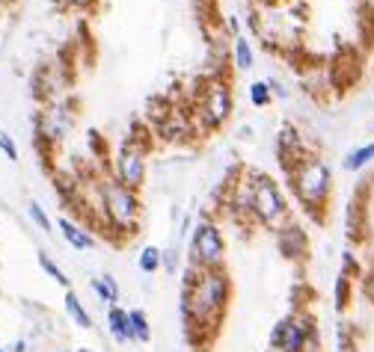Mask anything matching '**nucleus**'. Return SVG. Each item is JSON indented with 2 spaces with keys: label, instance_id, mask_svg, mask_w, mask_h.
Instances as JSON below:
<instances>
[{
  "label": "nucleus",
  "instance_id": "nucleus-1",
  "mask_svg": "<svg viewBox=\"0 0 374 352\" xmlns=\"http://www.w3.org/2000/svg\"><path fill=\"white\" fill-rule=\"evenodd\" d=\"M232 296V278L226 269H199L190 278H184L182 293V311L187 323V338L193 347H202L214 331L220 329L229 308Z\"/></svg>",
  "mask_w": 374,
  "mask_h": 352
},
{
  "label": "nucleus",
  "instance_id": "nucleus-2",
  "mask_svg": "<svg viewBox=\"0 0 374 352\" xmlns=\"http://www.w3.org/2000/svg\"><path fill=\"white\" fill-rule=\"evenodd\" d=\"M244 211L273 234L288 222V204L279 193V184L264 172H249L244 184Z\"/></svg>",
  "mask_w": 374,
  "mask_h": 352
},
{
  "label": "nucleus",
  "instance_id": "nucleus-3",
  "mask_svg": "<svg viewBox=\"0 0 374 352\" xmlns=\"http://www.w3.org/2000/svg\"><path fill=\"white\" fill-rule=\"evenodd\" d=\"M288 184L294 189V195L300 198V204L312 213H321L329 202V193H333V172L321 157L306 154L300 163H294L288 172Z\"/></svg>",
  "mask_w": 374,
  "mask_h": 352
},
{
  "label": "nucleus",
  "instance_id": "nucleus-4",
  "mask_svg": "<svg viewBox=\"0 0 374 352\" xmlns=\"http://www.w3.org/2000/svg\"><path fill=\"white\" fill-rule=\"evenodd\" d=\"M98 198H101V211L113 228L131 234L140 222V198L134 189L119 184L113 175L98 180Z\"/></svg>",
  "mask_w": 374,
  "mask_h": 352
},
{
  "label": "nucleus",
  "instance_id": "nucleus-5",
  "mask_svg": "<svg viewBox=\"0 0 374 352\" xmlns=\"http://www.w3.org/2000/svg\"><path fill=\"white\" fill-rule=\"evenodd\" d=\"M223 255H226V240H223V231L217 222L211 219H202L199 225L193 228V237H190V269H220L223 267Z\"/></svg>",
  "mask_w": 374,
  "mask_h": 352
},
{
  "label": "nucleus",
  "instance_id": "nucleus-6",
  "mask_svg": "<svg viewBox=\"0 0 374 352\" xmlns=\"http://www.w3.org/2000/svg\"><path fill=\"white\" fill-rule=\"evenodd\" d=\"M113 178L128 189H134V193H137L142 187V180H146V148H142L134 137H125L119 142V148H116Z\"/></svg>",
  "mask_w": 374,
  "mask_h": 352
},
{
  "label": "nucleus",
  "instance_id": "nucleus-7",
  "mask_svg": "<svg viewBox=\"0 0 374 352\" xmlns=\"http://www.w3.org/2000/svg\"><path fill=\"white\" fill-rule=\"evenodd\" d=\"M199 116L205 119L208 128H220L232 116V89L223 83V80H208V83H205L202 101H199Z\"/></svg>",
  "mask_w": 374,
  "mask_h": 352
},
{
  "label": "nucleus",
  "instance_id": "nucleus-8",
  "mask_svg": "<svg viewBox=\"0 0 374 352\" xmlns=\"http://www.w3.org/2000/svg\"><path fill=\"white\" fill-rule=\"evenodd\" d=\"M276 246H279V255L285 260H294V264H297L309 252V237L297 222H285L282 228L276 231Z\"/></svg>",
  "mask_w": 374,
  "mask_h": 352
},
{
  "label": "nucleus",
  "instance_id": "nucleus-9",
  "mask_svg": "<svg viewBox=\"0 0 374 352\" xmlns=\"http://www.w3.org/2000/svg\"><path fill=\"white\" fill-rule=\"evenodd\" d=\"M312 331H315V326H312V320L306 317V314H288V317H285L282 344H279L276 352H303Z\"/></svg>",
  "mask_w": 374,
  "mask_h": 352
},
{
  "label": "nucleus",
  "instance_id": "nucleus-10",
  "mask_svg": "<svg viewBox=\"0 0 374 352\" xmlns=\"http://www.w3.org/2000/svg\"><path fill=\"white\" fill-rule=\"evenodd\" d=\"M57 228L62 231V240L68 243L71 249H77V252H86V249H95V234L92 231H86V228H80L77 222H71V219H57Z\"/></svg>",
  "mask_w": 374,
  "mask_h": 352
},
{
  "label": "nucleus",
  "instance_id": "nucleus-11",
  "mask_svg": "<svg viewBox=\"0 0 374 352\" xmlns=\"http://www.w3.org/2000/svg\"><path fill=\"white\" fill-rule=\"evenodd\" d=\"M107 329H110V335L119 340V344H131L128 311L119 308V305H110V308H107Z\"/></svg>",
  "mask_w": 374,
  "mask_h": 352
},
{
  "label": "nucleus",
  "instance_id": "nucleus-12",
  "mask_svg": "<svg viewBox=\"0 0 374 352\" xmlns=\"http://www.w3.org/2000/svg\"><path fill=\"white\" fill-rule=\"evenodd\" d=\"M66 314H68V320L75 323L77 329H92V317H89V311L84 308V302H80V296L75 290H66Z\"/></svg>",
  "mask_w": 374,
  "mask_h": 352
},
{
  "label": "nucleus",
  "instance_id": "nucleus-13",
  "mask_svg": "<svg viewBox=\"0 0 374 352\" xmlns=\"http://www.w3.org/2000/svg\"><path fill=\"white\" fill-rule=\"evenodd\" d=\"M128 326H131V340L134 344H149L151 340V326H149V317L142 308H134L128 311Z\"/></svg>",
  "mask_w": 374,
  "mask_h": 352
},
{
  "label": "nucleus",
  "instance_id": "nucleus-14",
  "mask_svg": "<svg viewBox=\"0 0 374 352\" xmlns=\"http://www.w3.org/2000/svg\"><path fill=\"white\" fill-rule=\"evenodd\" d=\"M253 48H249V42L244 36H235V42H232V62H235L238 71H249L253 68Z\"/></svg>",
  "mask_w": 374,
  "mask_h": 352
},
{
  "label": "nucleus",
  "instance_id": "nucleus-15",
  "mask_svg": "<svg viewBox=\"0 0 374 352\" xmlns=\"http://www.w3.org/2000/svg\"><path fill=\"white\" fill-rule=\"evenodd\" d=\"M160 264H164V252H160L158 246H142L140 249V255H137V267H140V273H158Z\"/></svg>",
  "mask_w": 374,
  "mask_h": 352
},
{
  "label": "nucleus",
  "instance_id": "nucleus-16",
  "mask_svg": "<svg viewBox=\"0 0 374 352\" xmlns=\"http://www.w3.org/2000/svg\"><path fill=\"white\" fill-rule=\"evenodd\" d=\"M374 160V142H369V146H360V148H353L351 154L345 157V169L347 172H360V169H365Z\"/></svg>",
  "mask_w": 374,
  "mask_h": 352
},
{
  "label": "nucleus",
  "instance_id": "nucleus-17",
  "mask_svg": "<svg viewBox=\"0 0 374 352\" xmlns=\"http://www.w3.org/2000/svg\"><path fill=\"white\" fill-rule=\"evenodd\" d=\"M351 282H353V278H347L345 273H338V278H336V287H333L336 311H345L347 305H351Z\"/></svg>",
  "mask_w": 374,
  "mask_h": 352
},
{
  "label": "nucleus",
  "instance_id": "nucleus-18",
  "mask_svg": "<svg viewBox=\"0 0 374 352\" xmlns=\"http://www.w3.org/2000/svg\"><path fill=\"white\" fill-rule=\"evenodd\" d=\"M39 267H42L45 273H48L60 287H66V290H71V282L66 278V273H62V269L57 267V260H53L51 255H45V252H39Z\"/></svg>",
  "mask_w": 374,
  "mask_h": 352
},
{
  "label": "nucleus",
  "instance_id": "nucleus-19",
  "mask_svg": "<svg viewBox=\"0 0 374 352\" xmlns=\"http://www.w3.org/2000/svg\"><path fill=\"white\" fill-rule=\"evenodd\" d=\"M249 101H253L255 107H267L271 104V83H255L249 86Z\"/></svg>",
  "mask_w": 374,
  "mask_h": 352
},
{
  "label": "nucleus",
  "instance_id": "nucleus-20",
  "mask_svg": "<svg viewBox=\"0 0 374 352\" xmlns=\"http://www.w3.org/2000/svg\"><path fill=\"white\" fill-rule=\"evenodd\" d=\"M27 213H30V219L39 225L45 234H51V219H48V213H45V207H42L39 202H30V204H27Z\"/></svg>",
  "mask_w": 374,
  "mask_h": 352
},
{
  "label": "nucleus",
  "instance_id": "nucleus-21",
  "mask_svg": "<svg viewBox=\"0 0 374 352\" xmlns=\"http://www.w3.org/2000/svg\"><path fill=\"white\" fill-rule=\"evenodd\" d=\"M0 151H3V154L12 160V163H18V146H15V139L9 137L6 131H0Z\"/></svg>",
  "mask_w": 374,
  "mask_h": 352
},
{
  "label": "nucleus",
  "instance_id": "nucleus-22",
  "mask_svg": "<svg viewBox=\"0 0 374 352\" xmlns=\"http://www.w3.org/2000/svg\"><path fill=\"white\" fill-rule=\"evenodd\" d=\"M362 296L374 305V267H371V269H365V273H362Z\"/></svg>",
  "mask_w": 374,
  "mask_h": 352
},
{
  "label": "nucleus",
  "instance_id": "nucleus-23",
  "mask_svg": "<svg viewBox=\"0 0 374 352\" xmlns=\"http://www.w3.org/2000/svg\"><path fill=\"white\" fill-rule=\"evenodd\" d=\"M282 335H285V317L273 323V329H271V349H279Z\"/></svg>",
  "mask_w": 374,
  "mask_h": 352
},
{
  "label": "nucleus",
  "instance_id": "nucleus-24",
  "mask_svg": "<svg viewBox=\"0 0 374 352\" xmlns=\"http://www.w3.org/2000/svg\"><path fill=\"white\" fill-rule=\"evenodd\" d=\"M338 352H356V344L351 340L347 331H338Z\"/></svg>",
  "mask_w": 374,
  "mask_h": 352
},
{
  "label": "nucleus",
  "instance_id": "nucleus-25",
  "mask_svg": "<svg viewBox=\"0 0 374 352\" xmlns=\"http://www.w3.org/2000/svg\"><path fill=\"white\" fill-rule=\"evenodd\" d=\"M66 6H71V9H89L95 3V0H62Z\"/></svg>",
  "mask_w": 374,
  "mask_h": 352
},
{
  "label": "nucleus",
  "instance_id": "nucleus-26",
  "mask_svg": "<svg viewBox=\"0 0 374 352\" xmlns=\"http://www.w3.org/2000/svg\"><path fill=\"white\" fill-rule=\"evenodd\" d=\"M12 349H15V352H27V344H24V340H18V344H15Z\"/></svg>",
  "mask_w": 374,
  "mask_h": 352
},
{
  "label": "nucleus",
  "instance_id": "nucleus-27",
  "mask_svg": "<svg viewBox=\"0 0 374 352\" xmlns=\"http://www.w3.org/2000/svg\"><path fill=\"white\" fill-rule=\"evenodd\" d=\"M75 352H92V349H89V347H77Z\"/></svg>",
  "mask_w": 374,
  "mask_h": 352
},
{
  "label": "nucleus",
  "instance_id": "nucleus-28",
  "mask_svg": "<svg viewBox=\"0 0 374 352\" xmlns=\"http://www.w3.org/2000/svg\"><path fill=\"white\" fill-rule=\"evenodd\" d=\"M0 352H6V349H0Z\"/></svg>",
  "mask_w": 374,
  "mask_h": 352
},
{
  "label": "nucleus",
  "instance_id": "nucleus-29",
  "mask_svg": "<svg viewBox=\"0 0 374 352\" xmlns=\"http://www.w3.org/2000/svg\"><path fill=\"white\" fill-rule=\"evenodd\" d=\"M62 352H68V349H62Z\"/></svg>",
  "mask_w": 374,
  "mask_h": 352
}]
</instances>
